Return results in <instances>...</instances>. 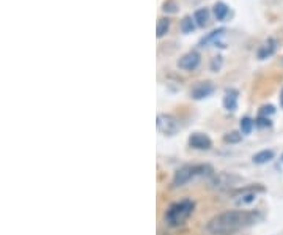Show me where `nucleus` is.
<instances>
[{"mask_svg": "<svg viewBox=\"0 0 283 235\" xmlns=\"http://www.w3.org/2000/svg\"><path fill=\"white\" fill-rule=\"evenodd\" d=\"M223 141L226 144H238L242 141V133H238V131H231L228 134L223 136Z\"/></svg>", "mask_w": 283, "mask_h": 235, "instance_id": "obj_19", "label": "nucleus"}, {"mask_svg": "<svg viewBox=\"0 0 283 235\" xmlns=\"http://www.w3.org/2000/svg\"><path fill=\"white\" fill-rule=\"evenodd\" d=\"M192 212H193V202L183 200L168 208V212L165 213V220L170 226H178L188 220Z\"/></svg>", "mask_w": 283, "mask_h": 235, "instance_id": "obj_2", "label": "nucleus"}, {"mask_svg": "<svg viewBox=\"0 0 283 235\" xmlns=\"http://www.w3.org/2000/svg\"><path fill=\"white\" fill-rule=\"evenodd\" d=\"M156 125H157L159 131L165 136H175L178 131H180V123H178V120L170 114H159Z\"/></svg>", "mask_w": 283, "mask_h": 235, "instance_id": "obj_3", "label": "nucleus"}, {"mask_svg": "<svg viewBox=\"0 0 283 235\" xmlns=\"http://www.w3.org/2000/svg\"><path fill=\"white\" fill-rule=\"evenodd\" d=\"M277 49V43H276V39L274 38H268L264 41V44L260 47V51H258V59L260 60H264V59H268L271 57V55L276 52Z\"/></svg>", "mask_w": 283, "mask_h": 235, "instance_id": "obj_10", "label": "nucleus"}, {"mask_svg": "<svg viewBox=\"0 0 283 235\" xmlns=\"http://www.w3.org/2000/svg\"><path fill=\"white\" fill-rule=\"evenodd\" d=\"M213 11H214V16H216L217 21H225L226 16H228V13H230V8L223 2H217L213 6Z\"/></svg>", "mask_w": 283, "mask_h": 235, "instance_id": "obj_13", "label": "nucleus"}, {"mask_svg": "<svg viewBox=\"0 0 283 235\" xmlns=\"http://www.w3.org/2000/svg\"><path fill=\"white\" fill-rule=\"evenodd\" d=\"M236 182H239V177L234 174H228V172H220L219 175L214 177L213 180V186L217 190H226L230 188L231 185H234Z\"/></svg>", "mask_w": 283, "mask_h": 235, "instance_id": "obj_6", "label": "nucleus"}, {"mask_svg": "<svg viewBox=\"0 0 283 235\" xmlns=\"http://www.w3.org/2000/svg\"><path fill=\"white\" fill-rule=\"evenodd\" d=\"M274 112H276V109H274V106H272V104H268V106H263V108H261V111H260V116H263V117H268V116L274 114Z\"/></svg>", "mask_w": 283, "mask_h": 235, "instance_id": "obj_22", "label": "nucleus"}, {"mask_svg": "<svg viewBox=\"0 0 283 235\" xmlns=\"http://www.w3.org/2000/svg\"><path fill=\"white\" fill-rule=\"evenodd\" d=\"M255 125L260 126V128H266V126H271V120L268 117H263L260 116L256 120H255Z\"/></svg>", "mask_w": 283, "mask_h": 235, "instance_id": "obj_21", "label": "nucleus"}, {"mask_svg": "<svg viewBox=\"0 0 283 235\" xmlns=\"http://www.w3.org/2000/svg\"><path fill=\"white\" fill-rule=\"evenodd\" d=\"M223 106L226 111H236L238 108V92L234 90H226L223 96Z\"/></svg>", "mask_w": 283, "mask_h": 235, "instance_id": "obj_11", "label": "nucleus"}, {"mask_svg": "<svg viewBox=\"0 0 283 235\" xmlns=\"http://www.w3.org/2000/svg\"><path fill=\"white\" fill-rule=\"evenodd\" d=\"M282 161H283V155H282Z\"/></svg>", "mask_w": 283, "mask_h": 235, "instance_id": "obj_25", "label": "nucleus"}, {"mask_svg": "<svg viewBox=\"0 0 283 235\" xmlns=\"http://www.w3.org/2000/svg\"><path fill=\"white\" fill-rule=\"evenodd\" d=\"M280 104H282V108H283V88H282V92H280Z\"/></svg>", "mask_w": 283, "mask_h": 235, "instance_id": "obj_24", "label": "nucleus"}, {"mask_svg": "<svg viewBox=\"0 0 283 235\" xmlns=\"http://www.w3.org/2000/svg\"><path fill=\"white\" fill-rule=\"evenodd\" d=\"M256 220L258 213L250 210H228L211 218L205 229L209 235H231L256 223Z\"/></svg>", "mask_w": 283, "mask_h": 235, "instance_id": "obj_1", "label": "nucleus"}, {"mask_svg": "<svg viewBox=\"0 0 283 235\" xmlns=\"http://www.w3.org/2000/svg\"><path fill=\"white\" fill-rule=\"evenodd\" d=\"M255 125V121L250 118V117H244L241 120V133L242 134H249L250 131H252V128Z\"/></svg>", "mask_w": 283, "mask_h": 235, "instance_id": "obj_18", "label": "nucleus"}, {"mask_svg": "<svg viewBox=\"0 0 283 235\" xmlns=\"http://www.w3.org/2000/svg\"><path fill=\"white\" fill-rule=\"evenodd\" d=\"M181 30L183 34H192V32L195 30V19H192L190 16H186L181 21Z\"/></svg>", "mask_w": 283, "mask_h": 235, "instance_id": "obj_17", "label": "nucleus"}, {"mask_svg": "<svg viewBox=\"0 0 283 235\" xmlns=\"http://www.w3.org/2000/svg\"><path fill=\"white\" fill-rule=\"evenodd\" d=\"M164 11H172V13H175V11H176V5H173V3H165Z\"/></svg>", "mask_w": 283, "mask_h": 235, "instance_id": "obj_23", "label": "nucleus"}, {"mask_svg": "<svg viewBox=\"0 0 283 235\" xmlns=\"http://www.w3.org/2000/svg\"><path fill=\"white\" fill-rule=\"evenodd\" d=\"M170 29V19L168 18H160L157 21V27H156V35L157 38H162Z\"/></svg>", "mask_w": 283, "mask_h": 235, "instance_id": "obj_16", "label": "nucleus"}, {"mask_svg": "<svg viewBox=\"0 0 283 235\" xmlns=\"http://www.w3.org/2000/svg\"><path fill=\"white\" fill-rule=\"evenodd\" d=\"M211 139L203 134V133H193L190 137H189V145L193 149H197V150H208V149H211Z\"/></svg>", "mask_w": 283, "mask_h": 235, "instance_id": "obj_7", "label": "nucleus"}, {"mask_svg": "<svg viewBox=\"0 0 283 235\" xmlns=\"http://www.w3.org/2000/svg\"><path fill=\"white\" fill-rule=\"evenodd\" d=\"M271 159H274V152L272 150H261L256 155H253V163L256 164H266Z\"/></svg>", "mask_w": 283, "mask_h": 235, "instance_id": "obj_15", "label": "nucleus"}, {"mask_svg": "<svg viewBox=\"0 0 283 235\" xmlns=\"http://www.w3.org/2000/svg\"><path fill=\"white\" fill-rule=\"evenodd\" d=\"M198 65H200V54L195 51L184 54L183 57L178 60V67H180L181 70H186V71H193Z\"/></svg>", "mask_w": 283, "mask_h": 235, "instance_id": "obj_5", "label": "nucleus"}, {"mask_svg": "<svg viewBox=\"0 0 283 235\" xmlns=\"http://www.w3.org/2000/svg\"><path fill=\"white\" fill-rule=\"evenodd\" d=\"M214 92V85L211 82H200L192 88V98L193 100H203Z\"/></svg>", "mask_w": 283, "mask_h": 235, "instance_id": "obj_9", "label": "nucleus"}, {"mask_svg": "<svg viewBox=\"0 0 283 235\" xmlns=\"http://www.w3.org/2000/svg\"><path fill=\"white\" fill-rule=\"evenodd\" d=\"M222 65H223V57H222V55H216V57L211 60V71H214V73L220 71Z\"/></svg>", "mask_w": 283, "mask_h": 235, "instance_id": "obj_20", "label": "nucleus"}, {"mask_svg": "<svg viewBox=\"0 0 283 235\" xmlns=\"http://www.w3.org/2000/svg\"><path fill=\"white\" fill-rule=\"evenodd\" d=\"M225 34V29H216V30H213L211 34H208L206 37H203L200 39V46H208L209 43H214V44H217V39H219L222 35Z\"/></svg>", "mask_w": 283, "mask_h": 235, "instance_id": "obj_12", "label": "nucleus"}, {"mask_svg": "<svg viewBox=\"0 0 283 235\" xmlns=\"http://www.w3.org/2000/svg\"><path fill=\"white\" fill-rule=\"evenodd\" d=\"M203 167H197V166H186V167H181L178 169L175 172V177H173V186H183L186 185L189 180H192L193 177L197 174H200L198 171H201Z\"/></svg>", "mask_w": 283, "mask_h": 235, "instance_id": "obj_4", "label": "nucleus"}, {"mask_svg": "<svg viewBox=\"0 0 283 235\" xmlns=\"http://www.w3.org/2000/svg\"><path fill=\"white\" fill-rule=\"evenodd\" d=\"M193 19H195V24L198 27H205L209 21V10L208 8H200V10H197L195 14H193Z\"/></svg>", "mask_w": 283, "mask_h": 235, "instance_id": "obj_14", "label": "nucleus"}, {"mask_svg": "<svg viewBox=\"0 0 283 235\" xmlns=\"http://www.w3.org/2000/svg\"><path fill=\"white\" fill-rule=\"evenodd\" d=\"M256 191H263L261 186H256V188H246L242 190L239 194H236V202L238 205H246V204H250V202H253L256 199Z\"/></svg>", "mask_w": 283, "mask_h": 235, "instance_id": "obj_8", "label": "nucleus"}]
</instances>
